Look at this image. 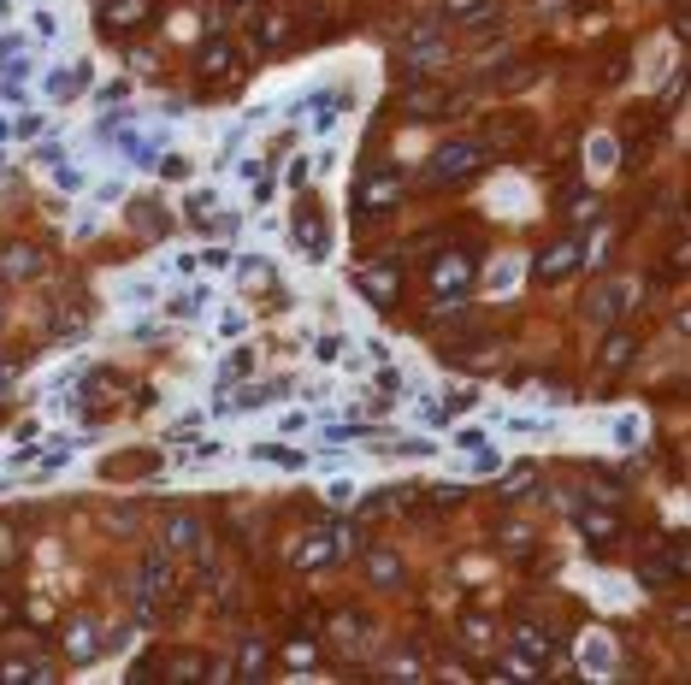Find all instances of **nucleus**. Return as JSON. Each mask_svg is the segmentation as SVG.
<instances>
[{"label":"nucleus","mask_w":691,"mask_h":685,"mask_svg":"<svg viewBox=\"0 0 691 685\" xmlns=\"http://www.w3.org/2000/svg\"><path fill=\"white\" fill-rule=\"evenodd\" d=\"M491 166V148L479 142V136H455V142H443L438 154H432V184H467V178H479Z\"/></svg>","instance_id":"obj_1"},{"label":"nucleus","mask_w":691,"mask_h":685,"mask_svg":"<svg viewBox=\"0 0 691 685\" xmlns=\"http://www.w3.org/2000/svg\"><path fill=\"white\" fill-rule=\"evenodd\" d=\"M473 278H479V254L473 249H438L432 254V272H426L432 296H467Z\"/></svg>","instance_id":"obj_2"},{"label":"nucleus","mask_w":691,"mask_h":685,"mask_svg":"<svg viewBox=\"0 0 691 685\" xmlns=\"http://www.w3.org/2000/svg\"><path fill=\"white\" fill-rule=\"evenodd\" d=\"M402 178L396 172H373V178H361L355 184V207H361V219H378V213H396L402 207Z\"/></svg>","instance_id":"obj_3"},{"label":"nucleus","mask_w":691,"mask_h":685,"mask_svg":"<svg viewBox=\"0 0 691 685\" xmlns=\"http://www.w3.org/2000/svg\"><path fill=\"white\" fill-rule=\"evenodd\" d=\"M154 18H160V0H107V6H101V30H107V36L148 30Z\"/></svg>","instance_id":"obj_4"},{"label":"nucleus","mask_w":691,"mask_h":685,"mask_svg":"<svg viewBox=\"0 0 691 685\" xmlns=\"http://www.w3.org/2000/svg\"><path fill=\"white\" fill-rule=\"evenodd\" d=\"M508 650H514V662H526V668H544L550 656H556V638L544 632L538 621H514L508 626Z\"/></svg>","instance_id":"obj_5"},{"label":"nucleus","mask_w":691,"mask_h":685,"mask_svg":"<svg viewBox=\"0 0 691 685\" xmlns=\"http://www.w3.org/2000/svg\"><path fill=\"white\" fill-rule=\"evenodd\" d=\"M579 254H585V243H579V231H567L562 243H550V249L538 254V266H532V278H538V284H562V278H573V266H579Z\"/></svg>","instance_id":"obj_6"},{"label":"nucleus","mask_w":691,"mask_h":685,"mask_svg":"<svg viewBox=\"0 0 691 685\" xmlns=\"http://www.w3.org/2000/svg\"><path fill=\"white\" fill-rule=\"evenodd\" d=\"M355 284H361V296H367V302H378V308H396V296H402V272H396L390 260L361 266V272H355Z\"/></svg>","instance_id":"obj_7"},{"label":"nucleus","mask_w":691,"mask_h":685,"mask_svg":"<svg viewBox=\"0 0 691 685\" xmlns=\"http://www.w3.org/2000/svg\"><path fill=\"white\" fill-rule=\"evenodd\" d=\"M402 113H408V119H443V113H455V95H449L443 83H414V89L402 95Z\"/></svg>","instance_id":"obj_8"},{"label":"nucleus","mask_w":691,"mask_h":685,"mask_svg":"<svg viewBox=\"0 0 691 685\" xmlns=\"http://www.w3.org/2000/svg\"><path fill=\"white\" fill-rule=\"evenodd\" d=\"M579 526H585V538H591L597 550H615V544L627 538V526H621L615 508H579Z\"/></svg>","instance_id":"obj_9"},{"label":"nucleus","mask_w":691,"mask_h":685,"mask_svg":"<svg viewBox=\"0 0 691 685\" xmlns=\"http://www.w3.org/2000/svg\"><path fill=\"white\" fill-rule=\"evenodd\" d=\"M195 71H201L207 83L231 77V71H237V48H231V36H207V42H201V54H195Z\"/></svg>","instance_id":"obj_10"},{"label":"nucleus","mask_w":691,"mask_h":685,"mask_svg":"<svg viewBox=\"0 0 691 685\" xmlns=\"http://www.w3.org/2000/svg\"><path fill=\"white\" fill-rule=\"evenodd\" d=\"M166 585H172V556H166V550H148V556H142V621L154 615V597H160Z\"/></svg>","instance_id":"obj_11"},{"label":"nucleus","mask_w":691,"mask_h":685,"mask_svg":"<svg viewBox=\"0 0 691 685\" xmlns=\"http://www.w3.org/2000/svg\"><path fill=\"white\" fill-rule=\"evenodd\" d=\"M680 573H686V550H680V544H674L668 556H644V561H638V579H644L650 591H662V585H674Z\"/></svg>","instance_id":"obj_12"},{"label":"nucleus","mask_w":691,"mask_h":685,"mask_svg":"<svg viewBox=\"0 0 691 685\" xmlns=\"http://www.w3.org/2000/svg\"><path fill=\"white\" fill-rule=\"evenodd\" d=\"M296 243H302L308 254H325V243H331V231H325V207H314V201L296 207Z\"/></svg>","instance_id":"obj_13"},{"label":"nucleus","mask_w":691,"mask_h":685,"mask_svg":"<svg viewBox=\"0 0 691 685\" xmlns=\"http://www.w3.org/2000/svg\"><path fill=\"white\" fill-rule=\"evenodd\" d=\"M491 154H520L526 142H532V119H497L491 125V136H479Z\"/></svg>","instance_id":"obj_14"},{"label":"nucleus","mask_w":691,"mask_h":685,"mask_svg":"<svg viewBox=\"0 0 691 685\" xmlns=\"http://www.w3.org/2000/svg\"><path fill=\"white\" fill-rule=\"evenodd\" d=\"M367 585H378V591H396L402 585V556L396 550H367Z\"/></svg>","instance_id":"obj_15"},{"label":"nucleus","mask_w":691,"mask_h":685,"mask_svg":"<svg viewBox=\"0 0 691 685\" xmlns=\"http://www.w3.org/2000/svg\"><path fill=\"white\" fill-rule=\"evenodd\" d=\"M290 30H296V18H290L284 6H278V12H260V18H254V48H260V54H272Z\"/></svg>","instance_id":"obj_16"},{"label":"nucleus","mask_w":691,"mask_h":685,"mask_svg":"<svg viewBox=\"0 0 691 685\" xmlns=\"http://www.w3.org/2000/svg\"><path fill=\"white\" fill-rule=\"evenodd\" d=\"M42 266V254L30 249V243H6L0 249V284H18V278H30Z\"/></svg>","instance_id":"obj_17"},{"label":"nucleus","mask_w":691,"mask_h":685,"mask_svg":"<svg viewBox=\"0 0 691 685\" xmlns=\"http://www.w3.org/2000/svg\"><path fill=\"white\" fill-rule=\"evenodd\" d=\"M632 355H638V337H632V331H609V337H603V349H597V367L621 373Z\"/></svg>","instance_id":"obj_18"},{"label":"nucleus","mask_w":691,"mask_h":685,"mask_svg":"<svg viewBox=\"0 0 691 685\" xmlns=\"http://www.w3.org/2000/svg\"><path fill=\"white\" fill-rule=\"evenodd\" d=\"M231 674H243V680H260V674H272V650H266V644H243V650H237V662H231Z\"/></svg>","instance_id":"obj_19"},{"label":"nucleus","mask_w":691,"mask_h":685,"mask_svg":"<svg viewBox=\"0 0 691 685\" xmlns=\"http://www.w3.org/2000/svg\"><path fill=\"white\" fill-rule=\"evenodd\" d=\"M154 467H160L154 449H130V455H113V461H107L113 479H142V473H154Z\"/></svg>","instance_id":"obj_20"},{"label":"nucleus","mask_w":691,"mask_h":685,"mask_svg":"<svg viewBox=\"0 0 691 685\" xmlns=\"http://www.w3.org/2000/svg\"><path fill=\"white\" fill-rule=\"evenodd\" d=\"M443 12L461 18V24H491V18H497V0H443Z\"/></svg>","instance_id":"obj_21"},{"label":"nucleus","mask_w":691,"mask_h":685,"mask_svg":"<svg viewBox=\"0 0 691 685\" xmlns=\"http://www.w3.org/2000/svg\"><path fill=\"white\" fill-rule=\"evenodd\" d=\"M65 656H71V662H89V656H95V621H77L65 632Z\"/></svg>","instance_id":"obj_22"},{"label":"nucleus","mask_w":691,"mask_h":685,"mask_svg":"<svg viewBox=\"0 0 691 685\" xmlns=\"http://www.w3.org/2000/svg\"><path fill=\"white\" fill-rule=\"evenodd\" d=\"M331 550H337V544H331V538H302V544H296V567H325V561H331Z\"/></svg>","instance_id":"obj_23"},{"label":"nucleus","mask_w":691,"mask_h":685,"mask_svg":"<svg viewBox=\"0 0 691 685\" xmlns=\"http://www.w3.org/2000/svg\"><path fill=\"white\" fill-rule=\"evenodd\" d=\"M414 497V485H390V491H373V497L361 502V514H390V502H408Z\"/></svg>","instance_id":"obj_24"},{"label":"nucleus","mask_w":691,"mask_h":685,"mask_svg":"<svg viewBox=\"0 0 691 685\" xmlns=\"http://www.w3.org/2000/svg\"><path fill=\"white\" fill-rule=\"evenodd\" d=\"M461 632H467V644H473V650H485V644L497 638V626H491V615H467V621H461Z\"/></svg>","instance_id":"obj_25"},{"label":"nucleus","mask_w":691,"mask_h":685,"mask_svg":"<svg viewBox=\"0 0 691 685\" xmlns=\"http://www.w3.org/2000/svg\"><path fill=\"white\" fill-rule=\"evenodd\" d=\"M532 485H538V467H520V473H508L503 479V497H526Z\"/></svg>","instance_id":"obj_26"},{"label":"nucleus","mask_w":691,"mask_h":685,"mask_svg":"<svg viewBox=\"0 0 691 685\" xmlns=\"http://www.w3.org/2000/svg\"><path fill=\"white\" fill-rule=\"evenodd\" d=\"M166 532H172V544H184V550H195V544H201L195 520H184V514H172V526H166Z\"/></svg>","instance_id":"obj_27"},{"label":"nucleus","mask_w":691,"mask_h":685,"mask_svg":"<svg viewBox=\"0 0 691 685\" xmlns=\"http://www.w3.org/2000/svg\"><path fill=\"white\" fill-rule=\"evenodd\" d=\"M314 656H319L314 638H296V644H290V662H296V668H314Z\"/></svg>","instance_id":"obj_28"},{"label":"nucleus","mask_w":691,"mask_h":685,"mask_svg":"<svg viewBox=\"0 0 691 685\" xmlns=\"http://www.w3.org/2000/svg\"><path fill=\"white\" fill-rule=\"evenodd\" d=\"M249 367H254V355H249V349H243V355H231V367H225V373H231V378H243V373H249Z\"/></svg>","instance_id":"obj_29"},{"label":"nucleus","mask_w":691,"mask_h":685,"mask_svg":"<svg viewBox=\"0 0 691 685\" xmlns=\"http://www.w3.org/2000/svg\"><path fill=\"white\" fill-rule=\"evenodd\" d=\"M12 373H18V361H12V355H0V390L12 384Z\"/></svg>","instance_id":"obj_30"},{"label":"nucleus","mask_w":691,"mask_h":685,"mask_svg":"<svg viewBox=\"0 0 691 685\" xmlns=\"http://www.w3.org/2000/svg\"><path fill=\"white\" fill-rule=\"evenodd\" d=\"M225 6H231V12H249L254 0H225Z\"/></svg>","instance_id":"obj_31"},{"label":"nucleus","mask_w":691,"mask_h":685,"mask_svg":"<svg viewBox=\"0 0 691 685\" xmlns=\"http://www.w3.org/2000/svg\"><path fill=\"white\" fill-rule=\"evenodd\" d=\"M0 626H12V609H6V603H0Z\"/></svg>","instance_id":"obj_32"}]
</instances>
